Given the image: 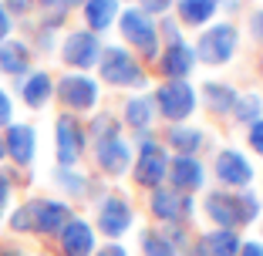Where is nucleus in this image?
<instances>
[{
    "label": "nucleus",
    "mask_w": 263,
    "mask_h": 256,
    "mask_svg": "<svg viewBox=\"0 0 263 256\" xmlns=\"http://www.w3.org/2000/svg\"><path fill=\"white\" fill-rule=\"evenodd\" d=\"M240 51V27L233 21H213L209 27H202L199 37L193 44L196 64H206V68H223L236 57Z\"/></svg>",
    "instance_id": "7ed1b4c3"
},
{
    "label": "nucleus",
    "mask_w": 263,
    "mask_h": 256,
    "mask_svg": "<svg viewBox=\"0 0 263 256\" xmlns=\"http://www.w3.org/2000/svg\"><path fill=\"white\" fill-rule=\"evenodd\" d=\"M148 212H152V219H159L165 226H179L182 223V195L169 186L152 189L148 192Z\"/></svg>",
    "instance_id": "6ab92c4d"
},
{
    "label": "nucleus",
    "mask_w": 263,
    "mask_h": 256,
    "mask_svg": "<svg viewBox=\"0 0 263 256\" xmlns=\"http://www.w3.org/2000/svg\"><path fill=\"white\" fill-rule=\"evenodd\" d=\"M247 145L256 152V159H263V118H256L247 128Z\"/></svg>",
    "instance_id": "473e14b6"
},
{
    "label": "nucleus",
    "mask_w": 263,
    "mask_h": 256,
    "mask_svg": "<svg viewBox=\"0 0 263 256\" xmlns=\"http://www.w3.org/2000/svg\"><path fill=\"white\" fill-rule=\"evenodd\" d=\"M159 37H162V44H179V41H186L182 37V24H179L172 14H165L162 21H159Z\"/></svg>",
    "instance_id": "7c9ffc66"
},
{
    "label": "nucleus",
    "mask_w": 263,
    "mask_h": 256,
    "mask_svg": "<svg viewBox=\"0 0 263 256\" xmlns=\"http://www.w3.org/2000/svg\"><path fill=\"white\" fill-rule=\"evenodd\" d=\"M4 148H7V155L14 159L17 165L34 162V148H37V132H34V125H7Z\"/></svg>",
    "instance_id": "412c9836"
},
{
    "label": "nucleus",
    "mask_w": 263,
    "mask_h": 256,
    "mask_svg": "<svg viewBox=\"0 0 263 256\" xmlns=\"http://www.w3.org/2000/svg\"><path fill=\"white\" fill-rule=\"evenodd\" d=\"M81 14H85L88 31L101 34V31H108V27H115L122 7H118V0H85L81 4Z\"/></svg>",
    "instance_id": "b1692460"
},
{
    "label": "nucleus",
    "mask_w": 263,
    "mask_h": 256,
    "mask_svg": "<svg viewBox=\"0 0 263 256\" xmlns=\"http://www.w3.org/2000/svg\"><path fill=\"white\" fill-rule=\"evenodd\" d=\"M165 175H169V148L159 139L139 142V152L132 159V179H135V186L152 192V189L165 186Z\"/></svg>",
    "instance_id": "423d86ee"
},
{
    "label": "nucleus",
    "mask_w": 263,
    "mask_h": 256,
    "mask_svg": "<svg viewBox=\"0 0 263 256\" xmlns=\"http://www.w3.org/2000/svg\"><path fill=\"white\" fill-rule=\"evenodd\" d=\"M132 223H135V209H132L128 195H105V199L98 202V216H95V226H98V233H105L111 243L118 240V236H125L132 229Z\"/></svg>",
    "instance_id": "9d476101"
},
{
    "label": "nucleus",
    "mask_w": 263,
    "mask_h": 256,
    "mask_svg": "<svg viewBox=\"0 0 263 256\" xmlns=\"http://www.w3.org/2000/svg\"><path fill=\"white\" fill-rule=\"evenodd\" d=\"M250 34H253V37H256V41L263 44V7L250 14Z\"/></svg>",
    "instance_id": "c9c22d12"
},
{
    "label": "nucleus",
    "mask_w": 263,
    "mask_h": 256,
    "mask_svg": "<svg viewBox=\"0 0 263 256\" xmlns=\"http://www.w3.org/2000/svg\"><path fill=\"white\" fill-rule=\"evenodd\" d=\"M233 118L250 128L256 118H263V98L256 91H240V98H236V105H233Z\"/></svg>",
    "instance_id": "bb28decb"
},
{
    "label": "nucleus",
    "mask_w": 263,
    "mask_h": 256,
    "mask_svg": "<svg viewBox=\"0 0 263 256\" xmlns=\"http://www.w3.org/2000/svg\"><path fill=\"white\" fill-rule=\"evenodd\" d=\"M240 233L233 229H209V233L196 236L193 256H240Z\"/></svg>",
    "instance_id": "f3484780"
},
{
    "label": "nucleus",
    "mask_w": 263,
    "mask_h": 256,
    "mask_svg": "<svg viewBox=\"0 0 263 256\" xmlns=\"http://www.w3.org/2000/svg\"><path fill=\"white\" fill-rule=\"evenodd\" d=\"M240 212H243V226L256 223V216H263V199L253 189H243L240 192Z\"/></svg>",
    "instance_id": "c756f323"
},
{
    "label": "nucleus",
    "mask_w": 263,
    "mask_h": 256,
    "mask_svg": "<svg viewBox=\"0 0 263 256\" xmlns=\"http://www.w3.org/2000/svg\"><path fill=\"white\" fill-rule=\"evenodd\" d=\"M202 209H206V216L216 223V229H233V233H240V229H243L240 192L213 189V192H206V199H202Z\"/></svg>",
    "instance_id": "ddd939ff"
},
{
    "label": "nucleus",
    "mask_w": 263,
    "mask_h": 256,
    "mask_svg": "<svg viewBox=\"0 0 263 256\" xmlns=\"http://www.w3.org/2000/svg\"><path fill=\"white\" fill-rule=\"evenodd\" d=\"M122 115H125V125H128L132 132H152L159 111H155L152 94H132V98L125 101Z\"/></svg>",
    "instance_id": "4be33fe9"
},
{
    "label": "nucleus",
    "mask_w": 263,
    "mask_h": 256,
    "mask_svg": "<svg viewBox=\"0 0 263 256\" xmlns=\"http://www.w3.org/2000/svg\"><path fill=\"white\" fill-rule=\"evenodd\" d=\"M31 68V51L24 41H4L0 44V71L4 74H24Z\"/></svg>",
    "instance_id": "a878e982"
},
{
    "label": "nucleus",
    "mask_w": 263,
    "mask_h": 256,
    "mask_svg": "<svg viewBox=\"0 0 263 256\" xmlns=\"http://www.w3.org/2000/svg\"><path fill=\"white\" fill-rule=\"evenodd\" d=\"M54 175H58V186L68 189L71 195H85V192H91V182H88L81 172H74V169H58Z\"/></svg>",
    "instance_id": "c85d7f7f"
},
{
    "label": "nucleus",
    "mask_w": 263,
    "mask_h": 256,
    "mask_svg": "<svg viewBox=\"0 0 263 256\" xmlns=\"http://www.w3.org/2000/svg\"><path fill=\"white\" fill-rule=\"evenodd\" d=\"M91 139H95V162L108 179H118L132 169V142L122 135V125L111 115H98L91 122Z\"/></svg>",
    "instance_id": "f257e3e1"
},
{
    "label": "nucleus",
    "mask_w": 263,
    "mask_h": 256,
    "mask_svg": "<svg viewBox=\"0 0 263 256\" xmlns=\"http://www.w3.org/2000/svg\"><path fill=\"white\" fill-rule=\"evenodd\" d=\"M209 182V169L202 159L196 155H169V175L165 186L176 189L179 195H196Z\"/></svg>",
    "instance_id": "9b49d317"
},
{
    "label": "nucleus",
    "mask_w": 263,
    "mask_h": 256,
    "mask_svg": "<svg viewBox=\"0 0 263 256\" xmlns=\"http://www.w3.org/2000/svg\"><path fill=\"white\" fill-rule=\"evenodd\" d=\"M196 216V195H182V219Z\"/></svg>",
    "instance_id": "a19ab883"
},
{
    "label": "nucleus",
    "mask_w": 263,
    "mask_h": 256,
    "mask_svg": "<svg viewBox=\"0 0 263 256\" xmlns=\"http://www.w3.org/2000/svg\"><path fill=\"white\" fill-rule=\"evenodd\" d=\"M10 118H14V105H10L7 91H0V128H7Z\"/></svg>",
    "instance_id": "f704fd0d"
},
{
    "label": "nucleus",
    "mask_w": 263,
    "mask_h": 256,
    "mask_svg": "<svg viewBox=\"0 0 263 256\" xmlns=\"http://www.w3.org/2000/svg\"><path fill=\"white\" fill-rule=\"evenodd\" d=\"M260 78H263V51H260Z\"/></svg>",
    "instance_id": "a18cd8bd"
},
{
    "label": "nucleus",
    "mask_w": 263,
    "mask_h": 256,
    "mask_svg": "<svg viewBox=\"0 0 263 256\" xmlns=\"http://www.w3.org/2000/svg\"><path fill=\"white\" fill-rule=\"evenodd\" d=\"M41 4H61V0H41Z\"/></svg>",
    "instance_id": "49530a36"
},
{
    "label": "nucleus",
    "mask_w": 263,
    "mask_h": 256,
    "mask_svg": "<svg viewBox=\"0 0 263 256\" xmlns=\"http://www.w3.org/2000/svg\"><path fill=\"white\" fill-rule=\"evenodd\" d=\"M128 4H132V0H128Z\"/></svg>",
    "instance_id": "09e8293b"
},
{
    "label": "nucleus",
    "mask_w": 263,
    "mask_h": 256,
    "mask_svg": "<svg viewBox=\"0 0 263 256\" xmlns=\"http://www.w3.org/2000/svg\"><path fill=\"white\" fill-rule=\"evenodd\" d=\"M54 94L61 98V105L68 111H91L101 101V85L91 78V74L71 71V74H64V78L54 85Z\"/></svg>",
    "instance_id": "6e6552de"
},
{
    "label": "nucleus",
    "mask_w": 263,
    "mask_h": 256,
    "mask_svg": "<svg viewBox=\"0 0 263 256\" xmlns=\"http://www.w3.org/2000/svg\"><path fill=\"white\" fill-rule=\"evenodd\" d=\"M165 148H172L169 155H196L199 159V152H206L209 145V135L202 132V128H196V125H169L165 128Z\"/></svg>",
    "instance_id": "dca6fc26"
},
{
    "label": "nucleus",
    "mask_w": 263,
    "mask_h": 256,
    "mask_svg": "<svg viewBox=\"0 0 263 256\" xmlns=\"http://www.w3.org/2000/svg\"><path fill=\"white\" fill-rule=\"evenodd\" d=\"M101 57V37L98 34H91L85 27V31H71L68 37L61 41V61L68 64V68H74L78 74H85L88 68H95Z\"/></svg>",
    "instance_id": "f8f14e48"
},
{
    "label": "nucleus",
    "mask_w": 263,
    "mask_h": 256,
    "mask_svg": "<svg viewBox=\"0 0 263 256\" xmlns=\"http://www.w3.org/2000/svg\"><path fill=\"white\" fill-rule=\"evenodd\" d=\"M240 256H263V240H243Z\"/></svg>",
    "instance_id": "e433bc0d"
},
{
    "label": "nucleus",
    "mask_w": 263,
    "mask_h": 256,
    "mask_svg": "<svg viewBox=\"0 0 263 256\" xmlns=\"http://www.w3.org/2000/svg\"><path fill=\"white\" fill-rule=\"evenodd\" d=\"M139 7L145 10L148 17H165L172 7H176V0H139Z\"/></svg>",
    "instance_id": "72a5a7b5"
},
{
    "label": "nucleus",
    "mask_w": 263,
    "mask_h": 256,
    "mask_svg": "<svg viewBox=\"0 0 263 256\" xmlns=\"http://www.w3.org/2000/svg\"><path fill=\"white\" fill-rule=\"evenodd\" d=\"M54 142H58V162H61V169H74V165L81 162V155H85V142H88L85 125L78 122L71 111L58 115Z\"/></svg>",
    "instance_id": "1a4fd4ad"
},
{
    "label": "nucleus",
    "mask_w": 263,
    "mask_h": 256,
    "mask_svg": "<svg viewBox=\"0 0 263 256\" xmlns=\"http://www.w3.org/2000/svg\"><path fill=\"white\" fill-rule=\"evenodd\" d=\"M0 256H24L21 249H0Z\"/></svg>",
    "instance_id": "c03bdc74"
},
{
    "label": "nucleus",
    "mask_w": 263,
    "mask_h": 256,
    "mask_svg": "<svg viewBox=\"0 0 263 256\" xmlns=\"http://www.w3.org/2000/svg\"><path fill=\"white\" fill-rule=\"evenodd\" d=\"M159 71H162V81H189V74L196 71V54L189 41H179V44H162L159 57H155Z\"/></svg>",
    "instance_id": "4468645a"
},
{
    "label": "nucleus",
    "mask_w": 263,
    "mask_h": 256,
    "mask_svg": "<svg viewBox=\"0 0 263 256\" xmlns=\"http://www.w3.org/2000/svg\"><path fill=\"white\" fill-rule=\"evenodd\" d=\"M58 240H61L64 256H95V229L85 219H71L58 233Z\"/></svg>",
    "instance_id": "a211bd4d"
},
{
    "label": "nucleus",
    "mask_w": 263,
    "mask_h": 256,
    "mask_svg": "<svg viewBox=\"0 0 263 256\" xmlns=\"http://www.w3.org/2000/svg\"><path fill=\"white\" fill-rule=\"evenodd\" d=\"M10 229L17 233H34V216H31V206H21V209L10 216Z\"/></svg>",
    "instance_id": "2f4dec72"
},
{
    "label": "nucleus",
    "mask_w": 263,
    "mask_h": 256,
    "mask_svg": "<svg viewBox=\"0 0 263 256\" xmlns=\"http://www.w3.org/2000/svg\"><path fill=\"white\" fill-rule=\"evenodd\" d=\"M10 27H14V21H10V14H7V7L0 4V44L10 37Z\"/></svg>",
    "instance_id": "4c0bfd02"
},
{
    "label": "nucleus",
    "mask_w": 263,
    "mask_h": 256,
    "mask_svg": "<svg viewBox=\"0 0 263 256\" xmlns=\"http://www.w3.org/2000/svg\"><path fill=\"white\" fill-rule=\"evenodd\" d=\"M176 14L182 27H209L219 14V0H176Z\"/></svg>",
    "instance_id": "5701e85b"
},
{
    "label": "nucleus",
    "mask_w": 263,
    "mask_h": 256,
    "mask_svg": "<svg viewBox=\"0 0 263 256\" xmlns=\"http://www.w3.org/2000/svg\"><path fill=\"white\" fill-rule=\"evenodd\" d=\"M159 118H165L169 125H186L199 108V91L189 81H162L152 94Z\"/></svg>",
    "instance_id": "39448f33"
},
{
    "label": "nucleus",
    "mask_w": 263,
    "mask_h": 256,
    "mask_svg": "<svg viewBox=\"0 0 263 256\" xmlns=\"http://www.w3.org/2000/svg\"><path fill=\"white\" fill-rule=\"evenodd\" d=\"M27 206H31V216H34V233L58 236L74 219L71 216V206L68 202H58V199H34Z\"/></svg>",
    "instance_id": "2eb2a0df"
},
{
    "label": "nucleus",
    "mask_w": 263,
    "mask_h": 256,
    "mask_svg": "<svg viewBox=\"0 0 263 256\" xmlns=\"http://www.w3.org/2000/svg\"><path fill=\"white\" fill-rule=\"evenodd\" d=\"M51 94H54V81H51L47 71H31L21 85V98L27 108H44L51 101Z\"/></svg>",
    "instance_id": "393cba45"
},
{
    "label": "nucleus",
    "mask_w": 263,
    "mask_h": 256,
    "mask_svg": "<svg viewBox=\"0 0 263 256\" xmlns=\"http://www.w3.org/2000/svg\"><path fill=\"white\" fill-rule=\"evenodd\" d=\"M27 7H31V0H7V14L14 10V14H27Z\"/></svg>",
    "instance_id": "79ce46f5"
},
{
    "label": "nucleus",
    "mask_w": 263,
    "mask_h": 256,
    "mask_svg": "<svg viewBox=\"0 0 263 256\" xmlns=\"http://www.w3.org/2000/svg\"><path fill=\"white\" fill-rule=\"evenodd\" d=\"M118 34H122L125 47L132 54H142L145 61H155L159 51H162V37H159V21L148 17L139 4H132L118 14Z\"/></svg>",
    "instance_id": "f03ea898"
},
{
    "label": "nucleus",
    "mask_w": 263,
    "mask_h": 256,
    "mask_svg": "<svg viewBox=\"0 0 263 256\" xmlns=\"http://www.w3.org/2000/svg\"><path fill=\"white\" fill-rule=\"evenodd\" d=\"M139 243H142V253L145 256H179V249L165 240L162 229H142Z\"/></svg>",
    "instance_id": "cd10ccee"
},
{
    "label": "nucleus",
    "mask_w": 263,
    "mask_h": 256,
    "mask_svg": "<svg viewBox=\"0 0 263 256\" xmlns=\"http://www.w3.org/2000/svg\"><path fill=\"white\" fill-rule=\"evenodd\" d=\"M7 202H10V182L7 175H0V212L7 209Z\"/></svg>",
    "instance_id": "ea45409f"
},
{
    "label": "nucleus",
    "mask_w": 263,
    "mask_h": 256,
    "mask_svg": "<svg viewBox=\"0 0 263 256\" xmlns=\"http://www.w3.org/2000/svg\"><path fill=\"white\" fill-rule=\"evenodd\" d=\"M202 94V108L209 111V115H233V105H236V98H240V91L230 85V81H202L199 88Z\"/></svg>",
    "instance_id": "aec40b11"
},
{
    "label": "nucleus",
    "mask_w": 263,
    "mask_h": 256,
    "mask_svg": "<svg viewBox=\"0 0 263 256\" xmlns=\"http://www.w3.org/2000/svg\"><path fill=\"white\" fill-rule=\"evenodd\" d=\"M95 256H128V249H125L122 243H108V246H101Z\"/></svg>",
    "instance_id": "58836bf2"
},
{
    "label": "nucleus",
    "mask_w": 263,
    "mask_h": 256,
    "mask_svg": "<svg viewBox=\"0 0 263 256\" xmlns=\"http://www.w3.org/2000/svg\"><path fill=\"white\" fill-rule=\"evenodd\" d=\"M64 4H85V0H64Z\"/></svg>",
    "instance_id": "de8ad7c7"
},
{
    "label": "nucleus",
    "mask_w": 263,
    "mask_h": 256,
    "mask_svg": "<svg viewBox=\"0 0 263 256\" xmlns=\"http://www.w3.org/2000/svg\"><path fill=\"white\" fill-rule=\"evenodd\" d=\"M98 74L105 85L111 88H142L145 85V68H142V57L132 54L125 44H108L101 47V57H98Z\"/></svg>",
    "instance_id": "20e7f679"
},
{
    "label": "nucleus",
    "mask_w": 263,
    "mask_h": 256,
    "mask_svg": "<svg viewBox=\"0 0 263 256\" xmlns=\"http://www.w3.org/2000/svg\"><path fill=\"white\" fill-rule=\"evenodd\" d=\"M213 179L219 182V189H230V192H243V189L253 186L256 169L240 148H219L216 159H213Z\"/></svg>",
    "instance_id": "0eeeda50"
},
{
    "label": "nucleus",
    "mask_w": 263,
    "mask_h": 256,
    "mask_svg": "<svg viewBox=\"0 0 263 256\" xmlns=\"http://www.w3.org/2000/svg\"><path fill=\"white\" fill-rule=\"evenodd\" d=\"M240 7H243V0H219V10H226V14H236Z\"/></svg>",
    "instance_id": "37998d69"
}]
</instances>
